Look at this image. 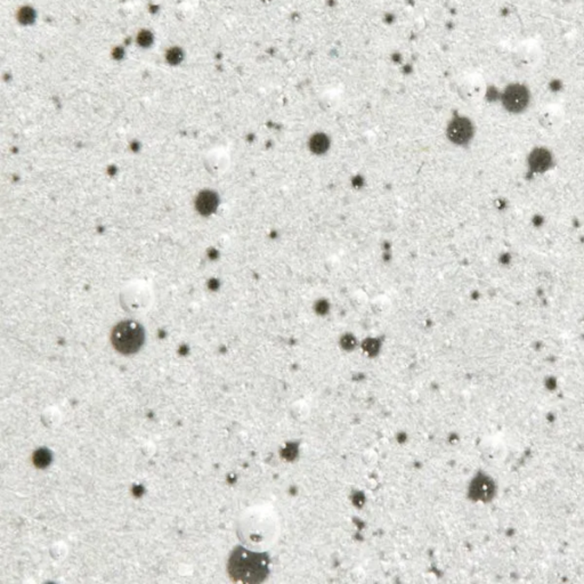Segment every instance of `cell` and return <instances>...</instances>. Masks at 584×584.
Segmentation results:
<instances>
[{
    "label": "cell",
    "mask_w": 584,
    "mask_h": 584,
    "mask_svg": "<svg viewBox=\"0 0 584 584\" xmlns=\"http://www.w3.org/2000/svg\"><path fill=\"white\" fill-rule=\"evenodd\" d=\"M268 563L267 555L264 552L250 551L238 547L229 556L227 572L234 582L259 583L268 575Z\"/></svg>",
    "instance_id": "cell-1"
},
{
    "label": "cell",
    "mask_w": 584,
    "mask_h": 584,
    "mask_svg": "<svg viewBox=\"0 0 584 584\" xmlns=\"http://www.w3.org/2000/svg\"><path fill=\"white\" fill-rule=\"evenodd\" d=\"M144 329L135 321H123L116 324L111 335V342L114 348L125 355L139 352L144 344Z\"/></svg>",
    "instance_id": "cell-2"
},
{
    "label": "cell",
    "mask_w": 584,
    "mask_h": 584,
    "mask_svg": "<svg viewBox=\"0 0 584 584\" xmlns=\"http://www.w3.org/2000/svg\"><path fill=\"white\" fill-rule=\"evenodd\" d=\"M474 135V128L470 121L465 118H458L450 123L446 130V137L454 145H466Z\"/></svg>",
    "instance_id": "cell-3"
},
{
    "label": "cell",
    "mask_w": 584,
    "mask_h": 584,
    "mask_svg": "<svg viewBox=\"0 0 584 584\" xmlns=\"http://www.w3.org/2000/svg\"><path fill=\"white\" fill-rule=\"evenodd\" d=\"M306 150L312 157L323 158L333 150V139L324 132H317L307 141Z\"/></svg>",
    "instance_id": "cell-4"
},
{
    "label": "cell",
    "mask_w": 584,
    "mask_h": 584,
    "mask_svg": "<svg viewBox=\"0 0 584 584\" xmlns=\"http://www.w3.org/2000/svg\"><path fill=\"white\" fill-rule=\"evenodd\" d=\"M504 103L510 111L520 112V111L525 109L527 103H529V94L524 88L520 87V86L510 88L507 94L504 96Z\"/></svg>",
    "instance_id": "cell-5"
},
{
    "label": "cell",
    "mask_w": 584,
    "mask_h": 584,
    "mask_svg": "<svg viewBox=\"0 0 584 584\" xmlns=\"http://www.w3.org/2000/svg\"><path fill=\"white\" fill-rule=\"evenodd\" d=\"M218 206V197L216 194L210 191H204L197 197V209L202 215H210L217 209Z\"/></svg>",
    "instance_id": "cell-6"
},
{
    "label": "cell",
    "mask_w": 584,
    "mask_h": 584,
    "mask_svg": "<svg viewBox=\"0 0 584 584\" xmlns=\"http://www.w3.org/2000/svg\"><path fill=\"white\" fill-rule=\"evenodd\" d=\"M517 56L520 57V62L524 67L534 65L536 62L539 60V48L532 42H527V44L520 46Z\"/></svg>",
    "instance_id": "cell-7"
},
{
    "label": "cell",
    "mask_w": 584,
    "mask_h": 584,
    "mask_svg": "<svg viewBox=\"0 0 584 584\" xmlns=\"http://www.w3.org/2000/svg\"><path fill=\"white\" fill-rule=\"evenodd\" d=\"M51 461H52V454L48 450H39L33 457V462L39 468H46L51 463Z\"/></svg>",
    "instance_id": "cell-8"
},
{
    "label": "cell",
    "mask_w": 584,
    "mask_h": 584,
    "mask_svg": "<svg viewBox=\"0 0 584 584\" xmlns=\"http://www.w3.org/2000/svg\"><path fill=\"white\" fill-rule=\"evenodd\" d=\"M313 310L317 315H326L331 310V303L328 298H317L314 301Z\"/></svg>",
    "instance_id": "cell-9"
},
{
    "label": "cell",
    "mask_w": 584,
    "mask_h": 584,
    "mask_svg": "<svg viewBox=\"0 0 584 584\" xmlns=\"http://www.w3.org/2000/svg\"><path fill=\"white\" fill-rule=\"evenodd\" d=\"M532 165L533 167L538 169V170L546 168V167H548L549 165L548 154L545 153V152H538V153L533 155Z\"/></svg>",
    "instance_id": "cell-10"
}]
</instances>
